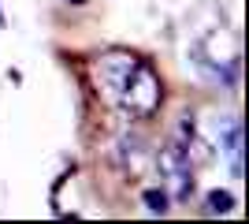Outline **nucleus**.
<instances>
[{
    "instance_id": "nucleus-1",
    "label": "nucleus",
    "mask_w": 249,
    "mask_h": 224,
    "mask_svg": "<svg viewBox=\"0 0 249 224\" xmlns=\"http://www.w3.org/2000/svg\"><path fill=\"white\" fill-rule=\"evenodd\" d=\"M160 105H164V82H160L156 67L142 56L134 64V71H130V79L123 82V90L115 94L112 108L126 123H145V120H153L160 112Z\"/></svg>"
},
{
    "instance_id": "nucleus-2",
    "label": "nucleus",
    "mask_w": 249,
    "mask_h": 224,
    "mask_svg": "<svg viewBox=\"0 0 249 224\" xmlns=\"http://www.w3.org/2000/svg\"><path fill=\"white\" fill-rule=\"evenodd\" d=\"M156 176H160V187L167 191V198L178 205L194 202V187H197V172H194V149L182 135L171 131V139L160 146L156 153Z\"/></svg>"
},
{
    "instance_id": "nucleus-3",
    "label": "nucleus",
    "mask_w": 249,
    "mask_h": 224,
    "mask_svg": "<svg viewBox=\"0 0 249 224\" xmlns=\"http://www.w3.org/2000/svg\"><path fill=\"white\" fill-rule=\"evenodd\" d=\"M142 60V53H130V49H104L89 60V79H93V90L101 94V101L112 108L115 94L123 90V82L130 79L134 64Z\"/></svg>"
},
{
    "instance_id": "nucleus-4",
    "label": "nucleus",
    "mask_w": 249,
    "mask_h": 224,
    "mask_svg": "<svg viewBox=\"0 0 249 224\" xmlns=\"http://www.w3.org/2000/svg\"><path fill=\"white\" fill-rule=\"evenodd\" d=\"M145 157H149V139L138 131V123H130V127H123L115 135V161H119V168L138 172Z\"/></svg>"
},
{
    "instance_id": "nucleus-5",
    "label": "nucleus",
    "mask_w": 249,
    "mask_h": 224,
    "mask_svg": "<svg viewBox=\"0 0 249 224\" xmlns=\"http://www.w3.org/2000/svg\"><path fill=\"white\" fill-rule=\"evenodd\" d=\"M234 202H238V198H234L231 191H208L201 213H208V217H227V213H234Z\"/></svg>"
},
{
    "instance_id": "nucleus-6",
    "label": "nucleus",
    "mask_w": 249,
    "mask_h": 224,
    "mask_svg": "<svg viewBox=\"0 0 249 224\" xmlns=\"http://www.w3.org/2000/svg\"><path fill=\"white\" fill-rule=\"evenodd\" d=\"M142 202H145L149 213H160V217L171 209V198H167L164 187H149V191H142Z\"/></svg>"
},
{
    "instance_id": "nucleus-7",
    "label": "nucleus",
    "mask_w": 249,
    "mask_h": 224,
    "mask_svg": "<svg viewBox=\"0 0 249 224\" xmlns=\"http://www.w3.org/2000/svg\"><path fill=\"white\" fill-rule=\"evenodd\" d=\"M0 26H8V22H4V11H0Z\"/></svg>"
},
{
    "instance_id": "nucleus-8",
    "label": "nucleus",
    "mask_w": 249,
    "mask_h": 224,
    "mask_svg": "<svg viewBox=\"0 0 249 224\" xmlns=\"http://www.w3.org/2000/svg\"><path fill=\"white\" fill-rule=\"evenodd\" d=\"M74 4H82V0H74Z\"/></svg>"
}]
</instances>
